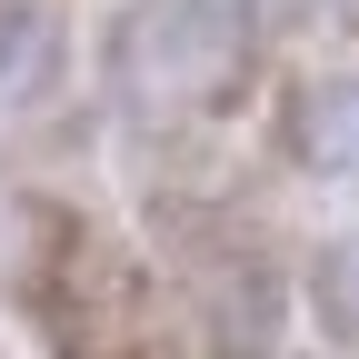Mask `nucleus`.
Wrapping results in <instances>:
<instances>
[{"label": "nucleus", "instance_id": "f257e3e1", "mask_svg": "<svg viewBox=\"0 0 359 359\" xmlns=\"http://www.w3.org/2000/svg\"><path fill=\"white\" fill-rule=\"evenodd\" d=\"M250 60V0H140L130 11V40H120V70L140 100L160 110H190V100H219Z\"/></svg>", "mask_w": 359, "mask_h": 359}, {"label": "nucleus", "instance_id": "f03ea898", "mask_svg": "<svg viewBox=\"0 0 359 359\" xmlns=\"http://www.w3.org/2000/svg\"><path fill=\"white\" fill-rule=\"evenodd\" d=\"M299 160L330 170V180H359V90H320V100L299 110Z\"/></svg>", "mask_w": 359, "mask_h": 359}]
</instances>
